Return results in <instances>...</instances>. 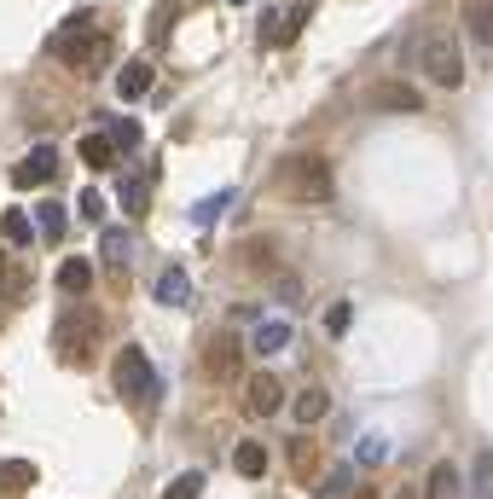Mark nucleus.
<instances>
[{
  "mask_svg": "<svg viewBox=\"0 0 493 499\" xmlns=\"http://www.w3.org/2000/svg\"><path fill=\"white\" fill-rule=\"evenodd\" d=\"M110 377H117V395L128 400V407H151L157 400V366L145 360L140 343H128L117 360H110Z\"/></svg>",
  "mask_w": 493,
  "mask_h": 499,
  "instance_id": "7ed1b4c3",
  "label": "nucleus"
},
{
  "mask_svg": "<svg viewBox=\"0 0 493 499\" xmlns=\"http://www.w3.org/2000/svg\"><path fill=\"white\" fill-rule=\"evenodd\" d=\"M53 343H58V355H65L70 366H93V355H99V314L93 308H70L65 320H58Z\"/></svg>",
  "mask_w": 493,
  "mask_h": 499,
  "instance_id": "39448f33",
  "label": "nucleus"
},
{
  "mask_svg": "<svg viewBox=\"0 0 493 499\" xmlns=\"http://www.w3.org/2000/svg\"><path fill=\"white\" fill-rule=\"evenodd\" d=\"M227 203H232V192H215V198H203V203L192 210V221H197V227H203V221H215V215L227 210Z\"/></svg>",
  "mask_w": 493,
  "mask_h": 499,
  "instance_id": "cd10ccee",
  "label": "nucleus"
},
{
  "mask_svg": "<svg viewBox=\"0 0 493 499\" xmlns=\"http://www.w3.org/2000/svg\"><path fill=\"white\" fill-rule=\"evenodd\" d=\"M76 210L88 215V221H99V215H105V198H99V192H82V198H76Z\"/></svg>",
  "mask_w": 493,
  "mask_h": 499,
  "instance_id": "7c9ffc66",
  "label": "nucleus"
},
{
  "mask_svg": "<svg viewBox=\"0 0 493 499\" xmlns=\"http://www.w3.org/2000/svg\"><path fill=\"white\" fill-rule=\"evenodd\" d=\"M35 221H41V238H58V233H65V203H41Z\"/></svg>",
  "mask_w": 493,
  "mask_h": 499,
  "instance_id": "a878e982",
  "label": "nucleus"
},
{
  "mask_svg": "<svg viewBox=\"0 0 493 499\" xmlns=\"http://www.w3.org/2000/svg\"><path fill=\"white\" fill-rule=\"evenodd\" d=\"M128 250H134V238L122 233V227H105V238H99V255H105L110 267H122V262H128Z\"/></svg>",
  "mask_w": 493,
  "mask_h": 499,
  "instance_id": "412c9836",
  "label": "nucleus"
},
{
  "mask_svg": "<svg viewBox=\"0 0 493 499\" xmlns=\"http://www.w3.org/2000/svg\"><path fill=\"white\" fill-rule=\"evenodd\" d=\"M117 198H122V210H128V215H145V203H151V180H145V175H122Z\"/></svg>",
  "mask_w": 493,
  "mask_h": 499,
  "instance_id": "f3484780",
  "label": "nucleus"
},
{
  "mask_svg": "<svg viewBox=\"0 0 493 499\" xmlns=\"http://www.w3.org/2000/svg\"><path fill=\"white\" fill-rule=\"evenodd\" d=\"M296 23H302V12H262V35H267L273 47H285V41H290Z\"/></svg>",
  "mask_w": 493,
  "mask_h": 499,
  "instance_id": "aec40b11",
  "label": "nucleus"
},
{
  "mask_svg": "<svg viewBox=\"0 0 493 499\" xmlns=\"http://www.w3.org/2000/svg\"><path fill=\"white\" fill-rule=\"evenodd\" d=\"M424 499H464V488H459V470H453L447 459H436V470L424 477Z\"/></svg>",
  "mask_w": 493,
  "mask_h": 499,
  "instance_id": "f8f14e48",
  "label": "nucleus"
},
{
  "mask_svg": "<svg viewBox=\"0 0 493 499\" xmlns=\"http://www.w3.org/2000/svg\"><path fill=\"white\" fill-rule=\"evenodd\" d=\"M232 470H238V477H267V447L262 442H238L232 447Z\"/></svg>",
  "mask_w": 493,
  "mask_h": 499,
  "instance_id": "4468645a",
  "label": "nucleus"
},
{
  "mask_svg": "<svg viewBox=\"0 0 493 499\" xmlns=\"http://www.w3.org/2000/svg\"><path fill=\"white\" fill-rule=\"evenodd\" d=\"M58 175V145H30V151H23V163L12 168V186H47V180Z\"/></svg>",
  "mask_w": 493,
  "mask_h": 499,
  "instance_id": "423d86ee",
  "label": "nucleus"
},
{
  "mask_svg": "<svg viewBox=\"0 0 493 499\" xmlns=\"http://www.w3.org/2000/svg\"><path fill=\"white\" fill-rule=\"evenodd\" d=\"M366 105H372V111H424V93L418 88H406V82H377L372 93H366Z\"/></svg>",
  "mask_w": 493,
  "mask_h": 499,
  "instance_id": "6e6552de",
  "label": "nucleus"
},
{
  "mask_svg": "<svg viewBox=\"0 0 493 499\" xmlns=\"http://www.w3.org/2000/svg\"><path fill=\"white\" fill-rule=\"evenodd\" d=\"M145 88H151V65H145V58H128V65L117 70V93L122 99H145Z\"/></svg>",
  "mask_w": 493,
  "mask_h": 499,
  "instance_id": "9b49d317",
  "label": "nucleus"
},
{
  "mask_svg": "<svg viewBox=\"0 0 493 499\" xmlns=\"http://www.w3.org/2000/svg\"><path fill=\"white\" fill-rule=\"evenodd\" d=\"M464 35H471L482 53H493V0H464Z\"/></svg>",
  "mask_w": 493,
  "mask_h": 499,
  "instance_id": "1a4fd4ad",
  "label": "nucleus"
},
{
  "mask_svg": "<svg viewBox=\"0 0 493 499\" xmlns=\"http://www.w3.org/2000/svg\"><path fill=\"white\" fill-rule=\"evenodd\" d=\"M117 151H122V145L110 140V133H88V140H82V163H88V168H110V163H117Z\"/></svg>",
  "mask_w": 493,
  "mask_h": 499,
  "instance_id": "6ab92c4d",
  "label": "nucleus"
},
{
  "mask_svg": "<svg viewBox=\"0 0 493 499\" xmlns=\"http://www.w3.org/2000/svg\"><path fill=\"white\" fill-rule=\"evenodd\" d=\"M110 140H117L122 151H134V145H140V123H128V116H117V123H110Z\"/></svg>",
  "mask_w": 493,
  "mask_h": 499,
  "instance_id": "c85d7f7f",
  "label": "nucleus"
},
{
  "mask_svg": "<svg viewBox=\"0 0 493 499\" xmlns=\"http://www.w3.org/2000/svg\"><path fill=\"white\" fill-rule=\"evenodd\" d=\"M6 279H12V273H6V255H0V290H6Z\"/></svg>",
  "mask_w": 493,
  "mask_h": 499,
  "instance_id": "2f4dec72",
  "label": "nucleus"
},
{
  "mask_svg": "<svg viewBox=\"0 0 493 499\" xmlns=\"http://www.w3.org/2000/svg\"><path fill=\"white\" fill-rule=\"evenodd\" d=\"M279 186H285V198H296V203H331V198H337L331 163H325L319 151L285 157V163H279Z\"/></svg>",
  "mask_w": 493,
  "mask_h": 499,
  "instance_id": "f03ea898",
  "label": "nucleus"
},
{
  "mask_svg": "<svg viewBox=\"0 0 493 499\" xmlns=\"http://www.w3.org/2000/svg\"><path fill=\"white\" fill-rule=\"evenodd\" d=\"M250 343H255V355H279V348L290 343V320H262Z\"/></svg>",
  "mask_w": 493,
  "mask_h": 499,
  "instance_id": "dca6fc26",
  "label": "nucleus"
},
{
  "mask_svg": "<svg viewBox=\"0 0 493 499\" xmlns=\"http://www.w3.org/2000/svg\"><path fill=\"white\" fill-rule=\"evenodd\" d=\"M384 459H389V442L384 435H366L360 442V465H384Z\"/></svg>",
  "mask_w": 493,
  "mask_h": 499,
  "instance_id": "c756f323",
  "label": "nucleus"
},
{
  "mask_svg": "<svg viewBox=\"0 0 493 499\" xmlns=\"http://www.w3.org/2000/svg\"><path fill=\"white\" fill-rule=\"evenodd\" d=\"M88 285H93V262L70 255V262L58 267V290H65V297H88Z\"/></svg>",
  "mask_w": 493,
  "mask_h": 499,
  "instance_id": "ddd939ff",
  "label": "nucleus"
},
{
  "mask_svg": "<svg viewBox=\"0 0 493 499\" xmlns=\"http://www.w3.org/2000/svg\"><path fill=\"white\" fill-rule=\"evenodd\" d=\"M349 488H354V470L342 465V470H331V477L319 482V499H342V494H349Z\"/></svg>",
  "mask_w": 493,
  "mask_h": 499,
  "instance_id": "393cba45",
  "label": "nucleus"
},
{
  "mask_svg": "<svg viewBox=\"0 0 493 499\" xmlns=\"http://www.w3.org/2000/svg\"><path fill=\"white\" fill-rule=\"evenodd\" d=\"M35 215H23V210H6V215H0V233H6L12 238V245H30V238H35Z\"/></svg>",
  "mask_w": 493,
  "mask_h": 499,
  "instance_id": "4be33fe9",
  "label": "nucleus"
},
{
  "mask_svg": "<svg viewBox=\"0 0 493 499\" xmlns=\"http://www.w3.org/2000/svg\"><path fill=\"white\" fill-rule=\"evenodd\" d=\"M197 494H203V470H180V477L163 488V499H197Z\"/></svg>",
  "mask_w": 493,
  "mask_h": 499,
  "instance_id": "5701e85b",
  "label": "nucleus"
},
{
  "mask_svg": "<svg viewBox=\"0 0 493 499\" xmlns=\"http://www.w3.org/2000/svg\"><path fill=\"white\" fill-rule=\"evenodd\" d=\"M232 6H250V0H232Z\"/></svg>",
  "mask_w": 493,
  "mask_h": 499,
  "instance_id": "473e14b6",
  "label": "nucleus"
},
{
  "mask_svg": "<svg viewBox=\"0 0 493 499\" xmlns=\"http://www.w3.org/2000/svg\"><path fill=\"white\" fill-rule=\"evenodd\" d=\"M471 488H476V499H493V453H476V465H471Z\"/></svg>",
  "mask_w": 493,
  "mask_h": 499,
  "instance_id": "b1692460",
  "label": "nucleus"
},
{
  "mask_svg": "<svg viewBox=\"0 0 493 499\" xmlns=\"http://www.w3.org/2000/svg\"><path fill=\"white\" fill-rule=\"evenodd\" d=\"M349 325H354V308H349V302H331V308H325V331H331V337H342Z\"/></svg>",
  "mask_w": 493,
  "mask_h": 499,
  "instance_id": "bb28decb",
  "label": "nucleus"
},
{
  "mask_svg": "<svg viewBox=\"0 0 493 499\" xmlns=\"http://www.w3.org/2000/svg\"><path fill=\"white\" fill-rule=\"evenodd\" d=\"M186 297H192L186 273H180V267H163V273H157V302H163V308H180Z\"/></svg>",
  "mask_w": 493,
  "mask_h": 499,
  "instance_id": "2eb2a0df",
  "label": "nucleus"
},
{
  "mask_svg": "<svg viewBox=\"0 0 493 499\" xmlns=\"http://www.w3.org/2000/svg\"><path fill=\"white\" fill-rule=\"evenodd\" d=\"M244 407H250L255 418H273V412H285V383H279L273 372H250V383H244Z\"/></svg>",
  "mask_w": 493,
  "mask_h": 499,
  "instance_id": "0eeeda50",
  "label": "nucleus"
},
{
  "mask_svg": "<svg viewBox=\"0 0 493 499\" xmlns=\"http://www.w3.org/2000/svg\"><path fill=\"white\" fill-rule=\"evenodd\" d=\"M238 360H244V343L232 331H221L215 343H209V377H232V372H238Z\"/></svg>",
  "mask_w": 493,
  "mask_h": 499,
  "instance_id": "9d476101",
  "label": "nucleus"
},
{
  "mask_svg": "<svg viewBox=\"0 0 493 499\" xmlns=\"http://www.w3.org/2000/svg\"><path fill=\"white\" fill-rule=\"evenodd\" d=\"M418 70H424V82H436L441 93H459L464 88V47L453 30H429L424 41H418Z\"/></svg>",
  "mask_w": 493,
  "mask_h": 499,
  "instance_id": "f257e3e1",
  "label": "nucleus"
},
{
  "mask_svg": "<svg viewBox=\"0 0 493 499\" xmlns=\"http://www.w3.org/2000/svg\"><path fill=\"white\" fill-rule=\"evenodd\" d=\"M105 47H110V35H99L93 30V18H70L65 30L47 41V53L53 58H65V65H76V70H93L99 58H105Z\"/></svg>",
  "mask_w": 493,
  "mask_h": 499,
  "instance_id": "20e7f679",
  "label": "nucleus"
},
{
  "mask_svg": "<svg viewBox=\"0 0 493 499\" xmlns=\"http://www.w3.org/2000/svg\"><path fill=\"white\" fill-rule=\"evenodd\" d=\"M325 412H331V395H325L319 383H307L302 395H296V424H319Z\"/></svg>",
  "mask_w": 493,
  "mask_h": 499,
  "instance_id": "a211bd4d",
  "label": "nucleus"
}]
</instances>
